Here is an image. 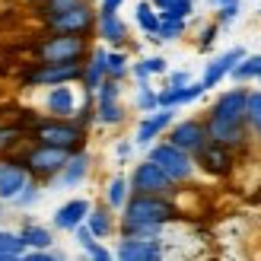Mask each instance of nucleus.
Here are the masks:
<instances>
[{
    "label": "nucleus",
    "mask_w": 261,
    "mask_h": 261,
    "mask_svg": "<svg viewBox=\"0 0 261 261\" xmlns=\"http://www.w3.org/2000/svg\"><path fill=\"white\" fill-rule=\"evenodd\" d=\"M245 93H249V89L242 83L232 86V89H223L204 115L207 137L226 143V147H232L236 153L245 150L249 140H252V130L245 124Z\"/></svg>",
    "instance_id": "nucleus-1"
},
{
    "label": "nucleus",
    "mask_w": 261,
    "mask_h": 261,
    "mask_svg": "<svg viewBox=\"0 0 261 261\" xmlns=\"http://www.w3.org/2000/svg\"><path fill=\"white\" fill-rule=\"evenodd\" d=\"M118 220H127V223H160L169 226L178 220V204L169 198V194H140V191H130L124 207L118 211Z\"/></svg>",
    "instance_id": "nucleus-2"
},
{
    "label": "nucleus",
    "mask_w": 261,
    "mask_h": 261,
    "mask_svg": "<svg viewBox=\"0 0 261 261\" xmlns=\"http://www.w3.org/2000/svg\"><path fill=\"white\" fill-rule=\"evenodd\" d=\"M89 130L80 127L73 118H38L32 127H29V140H38V143H51V147H61V150H83L86 147V137Z\"/></svg>",
    "instance_id": "nucleus-3"
},
{
    "label": "nucleus",
    "mask_w": 261,
    "mask_h": 261,
    "mask_svg": "<svg viewBox=\"0 0 261 261\" xmlns=\"http://www.w3.org/2000/svg\"><path fill=\"white\" fill-rule=\"evenodd\" d=\"M89 48H93V45H89V35H80V32H48L42 42H35L32 58L45 61V64H55V61H86Z\"/></svg>",
    "instance_id": "nucleus-4"
},
{
    "label": "nucleus",
    "mask_w": 261,
    "mask_h": 261,
    "mask_svg": "<svg viewBox=\"0 0 261 261\" xmlns=\"http://www.w3.org/2000/svg\"><path fill=\"white\" fill-rule=\"evenodd\" d=\"M147 160H153L163 172L175 181V185H188V181L198 175V163L188 150L175 147L172 140H153L147 147Z\"/></svg>",
    "instance_id": "nucleus-5"
},
{
    "label": "nucleus",
    "mask_w": 261,
    "mask_h": 261,
    "mask_svg": "<svg viewBox=\"0 0 261 261\" xmlns=\"http://www.w3.org/2000/svg\"><path fill=\"white\" fill-rule=\"evenodd\" d=\"M83 73V61H32V67L22 73V86L35 89V86H58V83H80Z\"/></svg>",
    "instance_id": "nucleus-6"
},
{
    "label": "nucleus",
    "mask_w": 261,
    "mask_h": 261,
    "mask_svg": "<svg viewBox=\"0 0 261 261\" xmlns=\"http://www.w3.org/2000/svg\"><path fill=\"white\" fill-rule=\"evenodd\" d=\"M67 150H61V147H51V143H38V140H32V147L22 153V163H25V169H29V175L35 178V181H51L61 169H64V163H67Z\"/></svg>",
    "instance_id": "nucleus-7"
},
{
    "label": "nucleus",
    "mask_w": 261,
    "mask_h": 261,
    "mask_svg": "<svg viewBox=\"0 0 261 261\" xmlns=\"http://www.w3.org/2000/svg\"><path fill=\"white\" fill-rule=\"evenodd\" d=\"M194 163H198V169L207 172V175L226 178V175H232V169H236V150L226 147V143H220V140L207 137L201 147L194 150Z\"/></svg>",
    "instance_id": "nucleus-8"
},
{
    "label": "nucleus",
    "mask_w": 261,
    "mask_h": 261,
    "mask_svg": "<svg viewBox=\"0 0 261 261\" xmlns=\"http://www.w3.org/2000/svg\"><path fill=\"white\" fill-rule=\"evenodd\" d=\"M96 13L99 10L89 4V0H80L76 7L58 13V16H48L42 22H45L48 32H80V35H89L96 29Z\"/></svg>",
    "instance_id": "nucleus-9"
},
{
    "label": "nucleus",
    "mask_w": 261,
    "mask_h": 261,
    "mask_svg": "<svg viewBox=\"0 0 261 261\" xmlns=\"http://www.w3.org/2000/svg\"><path fill=\"white\" fill-rule=\"evenodd\" d=\"M127 181H130V191H140V194H169V198H172V194L178 191V185L153 160L137 163Z\"/></svg>",
    "instance_id": "nucleus-10"
},
{
    "label": "nucleus",
    "mask_w": 261,
    "mask_h": 261,
    "mask_svg": "<svg viewBox=\"0 0 261 261\" xmlns=\"http://www.w3.org/2000/svg\"><path fill=\"white\" fill-rule=\"evenodd\" d=\"M89 169H93V153H89L86 147L73 150L67 156V163H64V169L48 181V185H55V188H76V185H83V181L89 178Z\"/></svg>",
    "instance_id": "nucleus-11"
},
{
    "label": "nucleus",
    "mask_w": 261,
    "mask_h": 261,
    "mask_svg": "<svg viewBox=\"0 0 261 261\" xmlns=\"http://www.w3.org/2000/svg\"><path fill=\"white\" fill-rule=\"evenodd\" d=\"M29 169H25L22 156H10V160H0V201L10 204L16 194L29 185Z\"/></svg>",
    "instance_id": "nucleus-12"
},
{
    "label": "nucleus",
    "mask_w": 261,
    "mask_h": 261,
    "mask_svg": "<svg viewBox=\"0 0 261 261\" xmlns=\"http://www.w3.org/2000/svg\"><path fill=\"white\" fill-rule=\"evenodd\" d=\"M172 121H175V109H153V112H147V115L140 118L137 130H134V147H143V150H147L153 140H160V137L166 134Z\"/></svg>",
    "instance_id": "nucleus-13"
},
{
    "label": "nucleus",
    "mask_w": 261,
    "mask_h": 261,
    "mask_svg": "<svg viewBox=\"0 0 261 261\" xmlns=\"http://www.w3.org/2000/svg\"><path fill=\"white\" fill-rule=\"evenodd\" d=\"M166 255L163 239H134V236H121L115 245V258L121 261H160Z\"/></svg>",
    "instance_id": "nucleus-14"
},
{
    "label": "nucleus",
    "mask_w": 261,
    "mask_h": 261,
    "mask_svg": "<svg viewBox=\"0 0 261 261\" xmlns=\"http://www.w3.org/2000/svg\"><path fill=\"white\" fill-rule=\"evenodd\" d=\"M166 140H172L175 147L188 150L194 156V150L207 140V127H204V118H181V121H172L166 130Z\"/></svg>",
    "instance_id": "nucleus-15"
},
{
    "label": "nucleus",
    "mask_w": 261,
    "mask_h": 261,
    "mask_svg": "<svg viewBox=\"0 0 261 261\" xmlns=\"http://www.w3.org/2000/svg\"><path fill=\"white\" fill-rule=\"evenodd\" d=\"M249 55L242 45H232V48H226L223 55H217L214 61H207V67H204V76H201V86L204 89H214V86H220L229 76V70L236 67V64Z\"/></svg>",
    "instance_id": "nucleus-16"
},
{
    "label": "nucleus",
    "mask_w": 261,
    "mask_h": 261,
    "mask_svg": "<svg viewBox=\"0 0 261 261\" xmlns=\"http://www.w3.org/2000/svg\"><path fill=\"white\" fill-rule=\"evenodd\" d=\"M76 93L70 83H58V86H48L45 93V112L51 115V118H73L76 112Z\"/></svg>",
    "instance_id": "nucleus-17"
},
{
    "label": "nucleus",
    "mask_w": 261,
    "mask_h": 261,
    "mask_svg": "<svg viewBox=\"0 0 261 261\" xmlns=\"http://www.w3.org/2000/svg\"><path fill=\"white\" fill-rule=\"evenodd\" d=\"M99 42H106L109 48H124L127 45V22L118 13H96V29Z\"/></svg>",
    "instance_id": "nucleus-18"
},
{
    "label": "nucleus",
    "mask_w": 261,
    "mask_h": 261,
    "mask_svg": "<svg viewBox=\"0 0 261 261\" xmlns=\"http://www.w3.org/2000/svg\"><path fill=\"white\" fill-rule=\"evenodd\" d=\"M106 55H109V48L106 45H93L89 48V55L83 61V73H80V86H83V93H96V86L106 80Z\"/></svg>",
    "instance_id": "nucleus-19"
},
{
    "label": "nucleus",
    "mask_w": 261,
    "mask_h": 261,
    "mask_svg": "<svg viewBox=\"0 0 261 261\" xmlns=\"http://www.w3.org/2000/svg\"><path fill=\"white\" fill-rule=\"evenodd\" d=\"M89 207H93V204H89L86 198H70V201H64L58 211H55V217H51V226H55V229H64V232H73V229L86 220Z\"/></svg>",
    "instance_id": "nucleus-20"
},
{
    "label": "nucleus",
    "mask_w": 261,
    "mask_h": 261,
    "mask_svg": "<svg viewBox=\"0 0 261 261\" xmlns=\"http://www.w3.org/2000/svg\"><path fill=\"white\" fill-rule=\"evenodd\" d=\"M83 223L93 229V236H96V239H109L112 232L118 229V223H115V211H112L109 204H93Z\"/></svg>",
    "instance_id": "nucleus-21"
},
{
    "label": "nucleus",
    "mask_w": 261,
    "mask_h": 261,
    "mask_svg": "<svg viewBox=\"0 0 261 261\" xmlns=\"http://www.w3.org/2000/svg\"><path fill=\"white\" fill-rule=\"evenodd\" d=\"M19 239H22L25 249H51L55 245V232L42 223H35V220H25L19 226Z\"/></svg>",
    "instance_id": "nucleus-22"
},
{
    "label": "nucleus",
    "mask_w": 261,
    "mask_h": 261,
    "mask_svg": "<svg viewBox=\"0 0 261 261\" xmlns=\"http://www.w3.org/2000/svg\"><path fill=\"white\" fill-rule=\"evenodd\" d=\"M127 112L121 106V99H109V102H96V124L102 127H118L124 124Z\"/></svg>",
    "instance_id": "nucleus-23"
},
{
    "label": "nucleus",
    "mask_w": 261,
    "mask_h": 261,
    "mask_svg": "<svg viewBox=\"0 0 261 261\" xmlns=\"http://www.w3.org/2000/svg\"><path fill=\"white\" fill-rule=\"evenodd\" d=\"M169 70V61L163 55H150V58H140L137 64H130V73H134V80H150L156 73H166Z\"/></svg>",
    "instance_id": "nucleus-24"
},
{
    "label": "nucleus",
    "mask_w": 261,
    "mask_h": 261,
    "mask_svg": "<svg viewBox=\"0 0 261 261\" xmlns=\"http://www.w3.org/2000/svg\"><path fill=\"white\" fill-rule=\"evenodd\" d=\"M245 124H249L252 137L261 143V89L245 93Z\"/></svg>",
    "instance_id": "nucleus-25"
},
{
    "label": "nucleus",
    "mask_w": 261,
    "mask_h": 261,
    "mask_svg": "<svg viewBox=\"0 0 261 261\" xmlns=\"http://www.w3.org/2000/svg\"><path fill=\"white\" fill-rule=\"evenodd\" d=\"M127 194H130V181H127V175H115V178H109V185H106V204L112 207L115 214L124 207Z\"/></svg>",
    "instance_id": "nucleus-26"
},
{
    "label": "nucleus",
    "mask_w": 261,
    "mask_h": 261,
    "mask_svg": "<svg viewBox=\"0 0 261 261\" xmlns=\"http://www.w3.org/2000/svg\"><path fill=\"white\" fill-rule=\"evenodd\" d=\"M134 22L140 25L143 35H156V29H160V10H156L150 0H140L134 7Z\"/></svg>",
    "instance_id": "nucleus-27"
},
{
    "label": "nucleus",
    "mask_w": 261,
    "mask_h": 261,
    "mask_svg": "<svg viewBox=\"0 0 261 261\" xmlns=\"http://www.w3.org/2000/svg\"><path fill=\"white\" fill-rule=\"evenodd\" d=\"M25 245L19 239V229H0V261H16L22 258Z\"/></svg>",
    "instance_id": "nucleus-28"
},
{
    "label": "nucleus",
    "mask_w": 261,
    "mask_h": 261,
    "mask_svg": "<svg viewBox=\"0 0 261 261\" xmlns=\"http://www.w3.org/2000/svg\"><path fill=\"white\" fill-rule=\"evenodd\" d=\"M160 223H127V220H118V232L121 236H134V239H163Z\"/></svg>",
    "instance_id": "nucleus-29"
},
{
    "label": "nucleus",
    "mask_w": 261,
    "mask_h": 261,
    "mask_svg": "<svg viewBox=\"0 0 261 261\" xmlns=\"http://www.w3.org/2000/svg\"><path fill=\"white\" fill-rule=\"evenodd\" d=\"M258 73H261V55H245L236 67L229 70V76L236 83H252V80H258Z\"/></svg>",
    "instance_id": "nucleus-30"
},
{
    "label": "nucleus",
    "mask_w": 261,
    "mask_h": 261,
    "mask_svg": "<svg viewBox=\"0 0 261 261\" xmlns=\"http://www.w3.org/2000/svg\"><path fill=\"white\" fill-rule=\"evenodd\" d=\"M106 73L115 76V80H124V76L130 73V58L124 48H109L106 55Z\"/></svg>",
    "instance_id": "nucleus-31"
},
{
    "label": "nucleus",
    "mask_w": 261,
    "mask_h": 261,
    "mask_svg": "<svg viewBox=\"0 0 261 261\" xmlns=\"http://www.w3.org/2000/svg\"><path fill=\"white\" fill-rule=\"evenodd\" d=\"M188 29V19H169V16H160V29H156V38L160 42H178Z\"/></svg>",
    "instance_id": "nucleus-32"
},
{
    "label": "nucleus",
    "mask_w": 261,
    "mask_h": 261,
    "mask_svg": "<svg viewBox=\"0 0 261 261\" xmlns=\"http://www.w3.org/2000/svg\"><path fill=\"white\" fill-rule=\"evenodd\" d=\"M73 121L80 124V127H86V130L96 124V96H93V93H86L83 106H76V112H73Z\"/></svg>",
    "instance_id": "nucleus-33"
},
{
    "label": "nucleus",
    "mask_w": 261,
    "mask_h": 261,
    "mask_svg": "<svg viewBox=\"0 0 261 261\" xmlns=\"http://www.w3.org/2000/svg\"><path fill=\"white\" fill-rule=\"evenodd\" d=\"M153 109H160V102H156V89L150 86V80H140L137 83V112H153Z\"/></svg>",
    "instance_id": "nucleus-34"
},
{
    "label": "nucleus",
    "mask_w": 261,
    "mask_h": 261,
    "mask_svg": "<svg viewBox=\"0 0 261 261\" xmlns=\"http://www.w3.org/2000/svg\"><path fill=\"white\" fill-rule=\"evenodd\" d=\"M194 7H198V0H172L166 10H160V16H169V19H188Z\"/></svg>",
    "instance_id": "nucleus-35"
},
{
    "label": "nucleus",
    "mask_w": 261,
    "mask_h": 261,
    "mask_svg": "<svg viewBox=\"0 0 261 261\" xmlns=\"http://www.w3.org/2000/svg\"><path fill=\"white\" fill-rule=\"evenodd\" d=\"M96 102H109V99H121V80H115V76H106L99 86H96Z\"/></svg>",
    "instance_id": "nucleus-36"
},
{
    "label": "nucleus",
    "mask_w": 261,
    "mask_h": 261,
    "mask_svg": "<svg viewBox=\"0 0 261 261\" xmlns=\"http://www.w3.org/2000/svg\"><path fill=\"white\" fill-rule=\"evenodd\" d=\"M38 198H42V191H38V181L35 178H29V185H25L16 198H13L10 204L13 207H32V204H38Z\"/></svg>",
    "instance_id": "nucleus-37"
},
{
    "label": "nucleus",
    "mask_w": 261,
    "mask_h": 261,
    "mask_svg": "<svg viewBox=\"0 0 261 261\" xmlns=\"http://www.w3.org/2000/svg\"><path fill=\"white\" fill-rule=\"evenodd\" d=\"M80 0H45V4H38V19H48V16H58V13L76 7Z\"/></svg>",
    "instance_id": "nucleus-38"
},
{
    "label": "nucleus",
    "mask_w": 261,
    "mask_h": 261,
    "mask_svg": "<svg viewBox=\"0 0 261 261\" xmlns=\"http://www.w3.org/2000/svg\"><path fill=\"white\" fill-rule=\"evenodd\" d=\"M239 13H242V0H236V4H223V7H217V22H220V29H226V25H232L239 19Z\"/></svg>",
    "instance_id": "nucleus-39"
},
{
    "label": "nucleus",
    "mask_w": 261,
    "mask_h": 261,
    "mask_svg": "<svg viewBox=\"0 0 261 261\" xmlns=\"http://www.w3.org/2000/svg\"><path fill=\"white\" fill-rule=\"evenodd\" d=\"M188 86V83H185ZM156 102H160V109H178L181 106V86H169L166 83V89H160L156 93Z\"/></svg>",
    "instance_id": "nucleus-40"
},
{
    "label": "nucleus",
    "mask_w": 261,
    "mask_h": 261,
    "mask_svg": "<svg viewBox=\"0 0 261 261\" xmlns=\"http://www.w3.org/2000/svg\"><path fill=\"white\" fill-rule=\"evenodd\" d=\"M19 140H25V127H0V153L13 150Z\"/></svg>",
    "instance_id": "nucleus-41"
},
{
    "label": "nucleus",
    "mask_w": 261,
    "mask_h": 261,
    "mask_svg": "<svg viewBox=\"0 0 261 261\" xmlns=\"http://www.w3.org/2000/svg\"><path fill=\"white\" fill-rule=\"evenodd\" d=\"M217 38H220V22H207L204 29H201V38H198V51H211L217 45Z\"/></svg>",
    "instance_id": "nucleus-42"
},
{
    "label": "nucleus",
    "mask_w": 261,
    "mask_h": 261,
    "mask_svg": "<svg viewBox=\"0 0 261 261\" xmlns=\"http://www.w3.org/2000/svg\"><path fill=\"white\" fill-rule=\"evenodd\" d=\"M22 258L25 261H61V258H67V255L58 252V249H25Z\"/></svg>",
    "instance_id": "nucleus-43"
},
{
    "label": "nucleus",
    "mask_w": 261,
    "mask_h": 261,
    "mask_svg": "<svg viewBox=\"0 0 261 261\" xmlns=\"http://www.w3.org/2000/svg\"><path fill=\"white\" fill-rule=\"evenodd\" d=\"M83 252H86V258H93V261H112V258H115V252L106 249V245H102V239H96V242L89 245V249H83Z\"/></svg>",
    "instance_id": "nucleus-44"
},
{
    "label": "nucleus",
    "mask_w": 261,
    "mask_h": 261,
    "mask_svg": "<svg viewBox=\"0 0 261 261\" xmlns=\"http://www.w3.org/2000/svg\"><path fill=\"white\" fill-rule=\"evenodd\" d=\"M73 239H76V245H80V249H89V245L96 242V236H93V229H89L86 223H80L73 229Z\"/></svg>",
    "instance_id": "nucleus-45"
},
{
    "label": "nucleus",
    "mask_w": 261,
    "mask_h": 261,
    "mask_svg": "<svg viewBox=\"0 0 261 261\" xmlns=\"http://www.w3.org/2000/svg\"><path fill=\"white\" fill-rule=\"evenodd\" d=\"M185 83H191L188 70H172V73H169V86H185Z\"/></svg>",
    "instance_id": "nucleus-46"
},
{
    "label": "nucleus",
    "mask_w": 261,
    "mask_h": 261,
    "mask_svg": "<svg viewBox=\"0 0 261 261\" xmlns=\"http://www.w3.org/2000/svg\"><path fill=\"white\" fill-rule=\"evenodd\" d=\"M124 7V0H99V13H118Z\"/></svg>",
    "instance_id": "nucleus-47"
},
{
    "label": "nucleus",
    "mask_w": 261,
    "mask_h": 261,
    "mask_svg": "<svg viewBox=\"0 0 261 261\" xmlns=\"http://www.w3.org/2000/svg\"><path fill=\"white\" fill-rule=\"evenodd\" d=\"M130 150H134V140H130V143H127V140H121L118 147H115V156H118V160H127Z\"/></svg>",
    "instance_id": "nucleus-48"
},
{
    "label": "nucleus",
    "mask_w": 261,
    "mask_h": 261,
    "mask_svg": "<svg viewBox=\"0 0 261 261\" xmlns=\"http://www.w3.org/2000/svg\"><path fill=\"white\" fill-rule=\"evenodd\" d=\"M150 4H153V7H156V10H166V7H169V4H172V0H150Z\"/></svg>",
    "instance_id": "nucleus-49"
},
{
    "label": "nucleus",
    "mask_w": 261,
    "mask_h": 261,
    "mask_svg": "<svg viewBox=\"0 0 261 261\" xmlns=\"http://www.w3.org/2000/svg\"><path fill=\"white\" fill-rule=\"evenodd\" d=\"M223 4H236V0H211V7H223Z\"/></svg>",
    "instance_id": "nucleus-50"
},
{
    "label": "nucleus",
    "mask_w": 261,
    "mask_h": 261,
    "mask_svg": "<svg viewBox=\"0 0 261 261\" xmlns=\"http://www.w3.org/2000/svg\"><path fill=\"white\" fill-rule=\"evenodd\" d=\"M25 4H29V7H38V4H45V0H25Z\"/></svg>",
    "instance_id": "nucleus-51"
},
{
    "label": "nucleus",
    "mask_w": 261,
    "mask_h": 261,
    "mask_svg": "<svg viewBox=\"0 0 261 261\" xmlns=\"http://www.w3.org/2000/svg\"><path fill=\"white\" fill-rule=\"evenodd\" d=\"M0 220H4V201H0Z\"/></svg>",
    "instance_id": "nucleus-52"
},
{
    "label": "nucleus",
    "mask_w": 261,
    "mask_h": 261,
    "mask_svg": "<svg viewBox=\"0 0 261 261\" xmlns=\"http://www.w3.org/2000/svg\"><path fill=\"white\" fill-rule=\"evenodd\" d=\"M258 83H261V73H258Z\"/></svg>",
    "instance_id": "nucleus-53"
}]
</instances>
